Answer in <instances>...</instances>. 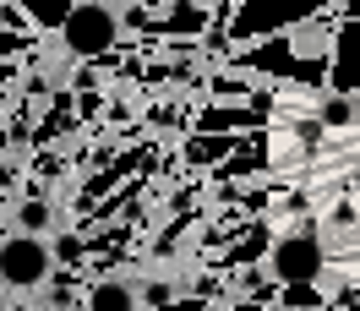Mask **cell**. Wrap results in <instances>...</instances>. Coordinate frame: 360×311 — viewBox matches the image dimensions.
I'll return each instance as SVG.
<instances>
[{"label":"cell","mask_w":360,"mask_h":311,"mask_svg":"<svg viewBox=\"0 0 360 311\" xmlns=\"http://www.w3.org/2000/svg\"><path fill=\"white\" fill-rule=\"evenodd\" d=\"M120 11L115 6H98V0H82V6H66L60 17V49L77 55V61H104L115 44H120Z\"/></svg>","instance_id":"6da1fadb"},{"label":"cell","mask_w":360,"mask_h":311,"mask_svg":"<svg viewBox=\"0 0 360 311\" xmlns=\"http://www.w3.org/2000/svg\"><path fill=\"white\" fill-rule=\"evenodd\" d=\"M55 279V246L33 235H6L0 241V284L17 295H39Z\"/></svg>","instance_id":"7a4b0ae2"},{"label":"cell","mask_w":360,"mask_h":311,"mask_svg":"<svg viewBox=\"0 0 360 311\" xmlns=\"http://www.w3.org/2000/svg\"><path fill=\"white\" fill-rule=\"evenodd\" d=\"M262 267H268L273 279H316V273H322V251H316L311 229H306V235H295V241L278 235V246H273V257Z\"/></svg>","instance_id":"3957f363"},{"label":"cell","mask_w":360,"mask_h":311,"mask_svg":"<svg viewBox=\"0 0 360 311\" xmlns=\"http://www.w3.org/2000/svg\"><path fill=\"white\" fill-rule=\"evenodd\" d=\"M55 202L44 197V191H33L27 186L17 202H6V224H11V235H33V241H49L55 235Z\"/></svg>","instance_id":"277c9868"},{"label":"cell","mask_w":360,"mask_h":311,"mask_svg":"<svg viewBox=\"0 0 360 311\" xmlns=\"http://www.w3.org/2000/svg\"><path fill=\"white\" fill-rule=\"evenodd\" d=\"M82 311H142V295H136L131 279H93L88 295H82Z\"/></svg>","instance_id":"5b68a950"},{"label":"cell","mask_w":360,"mask_h":311,"mask_svg":"<svg viewBox=\"0 0 360 311\" xmlns=\"http://www.w3.org/2000/svg\"><path fill=\"white\" fill-rule=\"evenodd\" d=\"M6 235H11V224H6V202H0V241H6Z\"/></svg>","instance_id":"8992f818"}]
</instances>
